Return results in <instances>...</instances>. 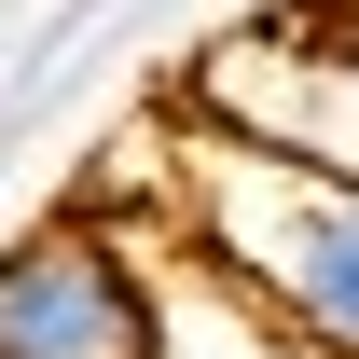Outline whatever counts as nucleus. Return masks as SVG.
<instances>
[{
	"label": "nucleus",
	"mask_w": 359,
	"mask_h": 359,
	"mask_svg": "<svg viewBox=\"0 0 359 359\" xmlns=\"http://www.w3.org/2000/svg\"><path fill=\"white\" fill-rule=\"evenodd\" d=\"M152 359H304V346H290L263 304H235L208 263H180L166 276V346H152Z\"/></svg>",
	"instance_id": "3"
},
{
	"label": "nucleus",
	"mask_w": 359,
	"mask_h": 359,
	"mask_svg": "<svg viewBox=\"0 0 359 359\" xmlns=\"http://www.w3.org/2000/svg\"><path fill=\"white\" fill-rule=\"evenodd\" d=\"M180 222H194V263L235 304H263L304 359H359V180H318V166L208 138Z\"/></svg>",
	"instance_id": "1"
},
{
	"label": "nucleus",
	"mask_w": 359,
	"mask_h": 359,
	"mask_svg": "<svg viewBox=\"0 0 359 359\" xmlns=\"http://www.w3.org/2000/svg\"><path fill=\"white\" fill-rule=\"evenodd\" d=\"M166 346V263H138L111 222H42L0 249V359H152Z\"/></svg>",
	"instance_id": "2"
}]
</instances>
